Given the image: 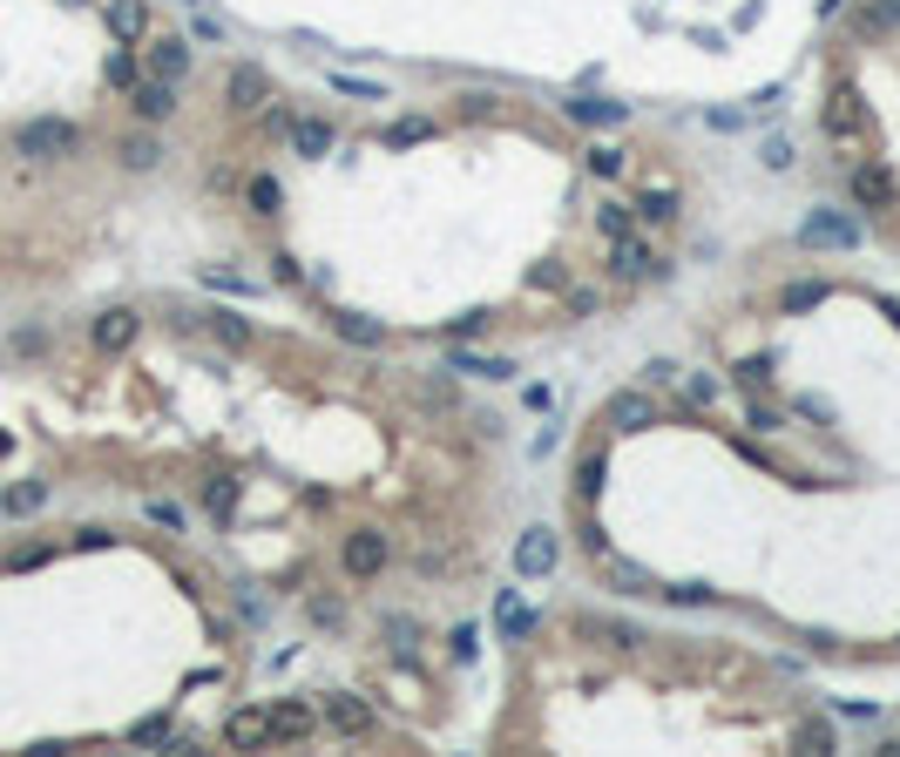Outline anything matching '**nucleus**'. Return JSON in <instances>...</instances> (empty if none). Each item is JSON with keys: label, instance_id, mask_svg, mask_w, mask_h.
Here are the masks:
<instances>
[{"label": "nucleus", "instance_id": "1", "mask_svg": "<svg viewBox=\"0 0 900 757\" xmlns=\"http://www.w3.org/2000/svg\"><path fill=\"white\" fill-rule=\"evenodd\" d=\"M75 149H81V129L61 122V116H41V122H21L14 129V156H28V162H61Z\"/></svg>", "mask_w": 900, "mask_h": 757}, {"label": "nucleus", "instance_id": "2", "mask_svg": "<svg viewBox=\"0 0 900 757\" xmlns=\"http://www.w3.org/2000/svg\"><path fill=\"white\" fill-rule=\"evenodd\" d=\"M827 136H833L840 149H867V142H873V116H867V102H860L853 89H833V102H827Z\"/></svg>", "mask_w": 900, "mask_h": 757}, {"label": "nucleus", "instance_id": "3", "mask_svg": "<svg viewBox=\"0 0 900 757\" xmlns=\"http://www.w3.org/2000/svg\"><path fill=\"white\" fill-rule=\"evenodd\" d=\"M847 190H853V203H860V210H893V203H900V183H893L887 162H853Z\"/></svg>", "mask_w": 900, "mask_h": 757}, {"label": "nucleus", "instance_id": "4", "mask_svg": "<svg viewBox=\"0 0 900 757\" xmlns=\"http://www.w3.org/2000/svg\"><path fill=\"white\" fill-rule=\"evenodd\" d=\"M136 331H142V318H136L129 305H109V311L89 325V346H96V352H129Z\"/></svg>", "mask_w": 900, "mask_h": 757}, {"label": "nucleus", "instance_id": "5", "mask_svg": "<svg viewBox=\"0 0 900 757\" xmlns=\"http://www.w3.org/2000/svg\"><path fill=\"white\" fill-rule=\"evenodd\" d=\"M224 744H230V750H265V744H278V737H271V704L230 710V724H224Z\"/></svg>", "mask_w": 900, "mask_h": 757}, {"label": "nucleus", "instance_id": "6", "mask_svg": "<svg viewBox=\"0 0 900 757\" xmlns=\"http://www.w3.org/2000/svg\"><path fill=\"white\" fill-rule=\"evenodd\" d=\"M271 737H278V744H311V737H318V710H311L305 697H278V704H271Z\"/></svg>", "mask_w": 900, "mask_h": 757}, {"label": "nucleus", "instance_id": "7", "mask_svg": "<svg viewBox=\"0 0 900 757\" xmlns=\"http://www.w3.org/2000/svg\"><path fill=\"white\" fill-rule=\"evenodd\" d=\"M799 243H805V250H820V243L853 250V243H860V223H853V217H840V210H820V217H805V223H799Z\"/></svg>", "mask_w": 900, "mask_h": 757}, {"label": "nucleus", "instance_id": "8", "mask_svg": "<svg viewBox=\"0 0 900 757\" xmlns=\"http://www.w3.org/2000/svg\"><path fill=\"white\" fill-rule=\"evenodd\" d=\"M129 109H136V122H170V116H177V81L142 74L136 89H129Z\"/></svg>", "mask_w": 900, "mask_h": 757}, {"label": "nucleus", "instance_id": "9", "mask_svg": "<svg viewBox=\"0 0 900 757\" xmlns=\"http://www.w3.org/2000/svg\"><path fill=\"white\" fill-rule=\"evenodd\" d=\"M650 271H657V250H650L636 230L610 237V278H650Z\"/></svg>", "mask_w": 900, "mask_h": 757}, {"label": "nucleus", "instance_id": "10", "mask_svg": "<svg viewBox=\"0 0 900 757\" xmlns=\"http://www.w3.org/2000/svg\"><path fill=\"white\" fill-rule=\"evenodd\" d=\"M325 724H333L339 737H366L373 730V704L353 697V690H333V697H325Z\"/></svg>", "mask_w": 900, "mask_h": 757}, {"label": "nucleus", "instance_id": "11", "mask_svg": "<svg viewBox=\"0 0 900 757\" xmlns=\"http://www.w3.org/2000/svg\"><path fill=\"white\" fill-rule=\"evenodd\" d=\"M339 561H346V575H379L386 568V535H373V528H359V535H346V548H339Z\"/></svg>", "mask_w": 900, "mask_h": 757}, {"label": "nucleus", "instance_id": "12", "mask_svg": "<svg viewBox=\"0 0 900 757\" xmlns=\"http://www.w3.org/2000/svg\"><path fill=\"white\" fill-rule=\"evenodd\" d=\"M555 555H562V548H555V535H548V528H528V535L515 541V575L542 581V575L555 568Z\"/></svg>", "mask_w": 900, "mask_h": 757}, {"label": "nucleus", "instance_id": "13", "mask_svg": "<svg viewBox=\"0 0 900 757\" xmlns=\"http://www.w3.org/2000/svg\"><path fill=\"white\" fill-rule=\"evenodd\" d=\"M142 61H149V74H156V81H184V74H190V41H177V34H156Z\"/></svg>", "mask_w": 900, "mask_h": 757}, {"label": "nucleus", "instance_id": "14", "mask_svg": "<svg viewBox=\"0 0 900 757\" xmlns=\"http://www.w3.org/2000/svg\"><path fill=\"white\" fill-rule=\"evenodd\" d=\"M224 96H230V109H265V96H271V81H265V68H230V81H224Z\"/></svg>", "mask_w": 900, "mask_h": 757}, {"label": "nucleus", "instance_id": "15", "mask_svg": "<svg viewBox=\"0 0 900 757\" xmlns=\"http://www.w3.org/2000/svg\"><path fill=\"white\" fill-rule=\"evenodd\" d=\"M109 34L116 41H142L149 34V0H109Z\"/></svg>", "mask_w": 900, "mask_h": 757}, {"label": "nucleus", "instance_id": "16", "mask_svg": "<svg viewBox=\"0 0 900 757\" xmlns=\"http://www.w3.org/2000/svg\"><path fill=\"white\" fill-rule=\"evenodd\" d=\"M495 629H502L508 643H522V636L535 629V609H528V602L515 596V588H502V602H495Z\"/></svg>", "mask_w": 900, "mask_h": 757}, {"label": "nucleus", "instance_id": "17", "mask_svg": "<svg viewBox=\"0 0 900 757\" xmlns=\"http://www.w3.org/2000/svg\"><path fill=\"white\" fill-rule=\"evenodd\" d=\"M291 149H298V156H325V149H333V122L298 116V122H291Z\"/></svg>", "mask_w": 900, "mask_h": 757}, {"label": "nucleus", "instance_id": "18", "mask_svg": "<svg viewBox=\"0 0 900 757\" xmlns=\"http://www.w3.org/2000/svg\"><path fill=\"white\" fill-rule=\"evenodd\" d=\"M603 474H610V454L590 447V454L576 460V500H596V494H603Z\"/></svg>", "mask_w": 900, "mask_h": 757}, {"label": "nucleus", "instance_id": "19", "mask_svg": "<svg viewBox=\"0 0 900 757\" xmlns=\"http://www.w3.org/2000/svg\"><path fill=\"white\" fill-rule=\"evenodd\" d=\"M0 508H8V515H41L48 508V487L41 480H14L8 494H0Z\"/></svg>", "mask_w": 900, "mask_h": 757}, {"label": "nucleus", "instance_id": "20", "mask_svg": "<svg viewBox=\"0 0 900 757\" xmlns=\"http://www.w3.org/2000/svg\"><path fill=\"white\" fill-rule=\"evenodd\" d=\"M568 116L590 122V129H610V122H623L630 109H623V102H603V96H583V102H568Z\"/></svg>", "mask_w": 900, "mask_h": 757}, {"label": "nucleus", "instance_id": "21", "mask_svg": "<svg viewBox=\"0 0 900 757\" xmlns=\"http://www.w3.org/2000/svg\"><path fill=\"white\" fill-rule=\"evenodd\" d=\"M204 508H210V521H230L237 515V480H204Z\"/></svg>", "mask_w": 900, "mask_h": 757}, {"label": "nucleus", "instance_id": "22", "mask_svg": "<svg viewBox=\"0 0 900 757\" xmlns=\"http://www.w3.org/2000/svg\"><path fill=\"white\" fill-rule=\"evenodd\" d=\"M244 197H251V210H258V217H278V203H285V190H278V177H265V170L251 177V190H244Z\"/></svg>", "mask_w": 900, "mask_h": 757}, {"label": "nucleus", "instance_id": "23", "mask_svg": "<svg viewBox=\"0 0 900 757\" xmlns=\"http://www.w3.org/2000/svg\"><path fill=\"white\" fill-rule=\"evenodd\" d=\"M197 318H204V325L217 331V339H224V346H251V325H237L230 311H197Z\"/></svg>", "mask_w": 900, "mask_h": 757}, {"label": "nucleus", "instance_id": "24", "mask_svg": "<svg viewBox=\"0 0 900 757\" xmlns=\"http://www.w3.org/2000/svg\"><path fill=\"white\" fill-rule=\"evenodd\" d=\"M122 162H129V170H156V162H162L156 136H129V142H122Z\"/></svg>", "mask_w": 900, "mask_h": 757}, {"label": "nucleus", "instance_id": "25", "mask_svg": "<svg viewBox=\"0 0 900 757\" xmlns=\"http://www.w3.org/2000/svg\"><path fill=\"white\" fill-rule=\"evenodd\" d=\"M610 581L623 588V596H657V588H650V575H643V568H630V561H610Z\"/></svg>", "mask_w": 900, "mask_h": 757}, {"label": "nucleus", "instance_id": "26", "mask_svg": "<svg viewBox=\"0 0 900 757\" xmlns=\"http://www.w3.org/2000/svg\"><path fill=\"white\" fill-rule=\"evenodd\" d=\"M616 419H623V427H650V419H657V406H650L643 392H623V399H616Z\"/></svg>", "mask_w": 900, "mask_h": 757}, {"label": "nucleus", "instance_id": "27", "mask_svg": "<svg viewBox=\"0 0 900 757\" xmlns=\"http://www.w3.org/2000/svg\"><path fill=\"white\" fill-rule=\"evenodd\" d=\"M454 372H474V379H508L515 366H508V359H467V352H454Z\"/></svg>", "mask_w": 900, "mask_h": 757}, {"label": "nucleus", "instance_id": "28", "mask_svg": "<svg viewBox=\"0 0 900 757\" xmlns=\"http://www.w3.org/2000/svg\"><path fill=\"white\" fill-rule=\"evenodd\" d=\"M590 177H623V149L596 142V149H590Z\"/></svg>", "mask_w": 900, "mask_h": 757}, {"label": "nucleus", "instance_id": "29", "mask_svg": "<svg viewBox=\"0 0 900 757\" xmlns=\"http://www.w3.org/2000/svg\"><path fill=\"white\" fill-rule=\"evenodd\" d=\"M596 223H603V237H623V230H636V217H630L623 203H603V210H596Z\"/></svg>", "mask_w": 900, "mask_h": 757}, {"label": "nucleus", "instance_id": "30", "mask_svg": "<svg viewBox=\"0 0 900 757\" xmlns=\"http://www.w3.org/2000/svg\"><path fill=\"white\" fill-rule=\"evenodd\" d=\"M109 81H116V89H136V81H142V74H136V54H129V48H122V54L109 61Z\"/></svg>", "mask_w": 900, "mask_h": 757}, {"label": "nucleus", "instance_id": "31", "mask_svg": "<svg viewBox=\"0 0 900 757\" xmlns=\"http://www.w3.org/2000/svg\"><path fill=\"white\" fill-rule=\"evenodd\" d=\"M136 744H170V717H142L136 724Z\"/></svg>", "mask_w": 900, "mask_h": 757}, {"label": "nucleus", "instance_id": "32", "mask_svg": "<svg viewBox=\"0 0 900 757\" xmlns=\"http://www.w3.org/2000/svg\"><path fill=\"white\" fill-rule=\"evenodd\" d=\"M421 136H434V129H427V122H393V129H386V142H393V149H406V142H421Z\"/></svg>", "mask_w": 900, "mask_h": 757}, {"label": "nucleus", "instance_id": "33", "mask_svg": "<svg viewBox=\"0 0 900 757\" xmlns=\"http://www.w3.org/2000/svg\"><path fill=\"white\" fill-rule=\"evenodd\" d=\"M447 643H454V663H474V649H481V636H474V629H467V622H461V629H454V636H447Z\"/></svg>", "mask_w": 900, "mask_h": 757}, {"label": "nucleus", "instance_id": "34", "mask_svg": "<svg viewBox=\"0 0 900 757\" xmlns=\"http://www.w3.org/2000/svg\"><path fill=\"white\" fill-rule=\"evenodd\" d=\"M339 331H346V339H359V346H379V325H366V318H339Z\"/></svg>", "mask_w": 900, "mask_h": 757}, {"label": "nucleus", "instance_id": "35", "mask_svg": "<svg viewBox=\"0 0 900 757\" xmlns=\"http://www.w3.org/2000/svg\"><path fill=\"white\" fill-rule=\"evenodd\" d=\"M333 89H339V96H359V102H373V96H379L373 81H353V74H333Z\"/></svg>", "mask_w": 900, "mask_h": 757}, {"label": "nucleus", "instance_id": "36", "mask_svg": "<svg viewBox=\"0 0 900 757\" xmlns=\"http://www.w3.org/2000/svg\"><path fill=\"white\" fill-rule=\"evenodd\" d=\"M785 162H792V142L772 136V142H765V170H785Z\"/></svg>", "mask_w": 900, "mask_h": 757}, {"label": "nucleus", "instance_id": "37", "mask_svg": "<svg viewBox=\"0 0 900 757\" xmlns=\"http://www.w3.org/2000/svg\"><path fill=\"white\" fill-rule=\"evenodd\" d=\"M576 535H583V548H590V555H610V535H603V528H596V521H583V528H576Z\"/></svg>", "mask_w": 900, "mask_h": 757}, {"label": "nucleus", "instance_id": "38", "mask_svg": "<svg viewBox=\"0 0 900 757\" xmlns=\"http://www.w3.org/2000/svg\"><path fill=\"white\" fill-rule=\"evenodd\" d=\"M643 223H671V197H650L643 203Z\"/></svg>", "mask_w": 900, "mask_h": 757}, {"label": "nucleus", "instance_id": "39", "mask_svg": "<svg viewBox=\"0 0 900 757\" xmlns=\"http://www.w3.org/2000/svg\"><path fill=\"white\" fill-rule=\"evenodd\" d=\"M745 419H752V427H759V434H779V412H772V406H752Z\"/></svg>", "mask_w": 900, "mask_h": 757}, {"label": "nucleus", "instance_id": "40", "mask_svg": "<svg viewBox=\"0 0 900 757\" xmlns=\"http://www.w3.org/2000/svg\"><path fill=\"white\" fill-rule=\"evenodd\" d=\"M799 744H805V750H827L833 737H827V724H805V730H799Z\"/></svg>", "mask_w": 900, "mask_h": 757}, {"label": "nucleus", "instance_id": "41", "mask_svg": "<svg viewBox=\"0 0 900 757\" xmlns=\"http://www.w3.org/2000/svg\"><path fill=\"white\" fill-rule=\"evenodd\" d=\"M820 298H827V291H820V285H799V291H792V298H785V305H792V311H805V305H820Z\"/></svg>", "mask_w": 900, "mask_h": 757}, {"label": "nucleus", "instance_id": "42", "mask_svg": "<svg viewBox=\"0 0 900 757\" xmlns=\"http://www.w3.org/2000/svg\"><path fill=\"white\" fill-rule=\"evenodd\" d=\"M8 447H14V440H8V434H0V460H8Z\"/></svg>", "mask_w": 900, "mask_h": 757}]
</instances>
